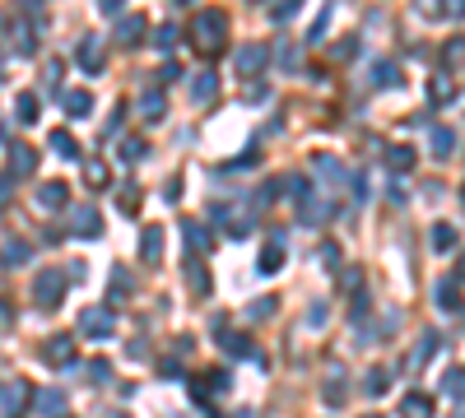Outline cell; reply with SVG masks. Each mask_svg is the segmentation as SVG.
I'll return each mask as SVG.
<instances>
[{
    "mask_svg": "<svg viewBox=\"0 0 465 418\" xmlns=\"http://www.w3.org/2000/svg\"><path fill=\"white\" fill-rule=\"evenodd\" d=\"M10 321H15V311H10L5 302H0V325H10Z\"/></svg>",
    "mask_w": 465,
    "mask_h": 418,
    "instance_id": "bcb514c9",
    "label": "cell"
},
{
    "mask_svg": "<svg viewBox=\"0 0 465 418\" xmlns=\"http://www.w3.org/2000/svg\"><path fill=\"white\" fill-rule=\"evenodd\" d=\"M387 163L396 172H409V168H414V149H409V144H396V149L387 154Z\"/></svg>",
    "mask_w": 465,
    "mask_h": 418,
    "instance_id": "83f0119b",
    "label": "cell"
},
{
    "mask_svg": "<svg viewBox=\"0 0 465 418\" xmlns=\"http://www.w3.org/2000/svg\"><path fill=\"white\" fill-rule=\"evenodd\" d=\"M298 56H303V51H294V46H279V61H284V65H298Z\"/></svg>",
    "mask_w": 465,
    "mask_h": 418,
    "instance_id": "f6af8a7d",
    "label": "cell"
},
{
    "mask_svg": "<svg viewBox=\"0 0 465 418\" xmlns=\"http://www.w3.org/2000/svg\"><path fill=\"white\" fill-rule=\"evenodd\" d=\"M326 214H335V204H316V200H303V223H321Z\"/></svg>",
    "mask_w": 465,
    "mask_h": 418,
    "instance_id": "4dcf8cb0",
    "label": "cell"
},
{
    "mask_svg": "<svg viewBox=\"0 0 465 418\" xmlns=\"http://www.w3.org/2000/svg\"><path fill=\"white\" fill-rule=\"evenodd\" d=\"M186 284H191V293H210V275H205V265L201 261H186Z\"/></svg>",
    "mask_w": 465,
    "mask_h": 418,
    "instance_id": "cb8c5ba5",
    "label": "cell"
},
{
    "mask_svg": "<svg viewBox=\"0 0 465 418\" xmlns=\"http://www.w3.org/2000/svg\"><path fill=\"white\" fill-rule=\"evenodd\" d=\"M321 395H326L330 404H344V400H349V386H344L340 376H335V381H326V390H321Z\"/></svg>",
    "mask_w": 465,
    "mask_h": 418,
    "instance_id": "d6a6232c",
    "label": "cell"
},
{
    "mask_svg": "<svg viewBox=\"0 0 465 418\" xmlns=\"http://www.w3.org/2000/svg\"><path fill=\"white\" fill-rule=\"evenodd\" d=\"M219 344H223V349H228L232 358H242V354H251V344H247V335H223V340H219Z\"/></svg>",
    "mask_w": 465,
    "mask_h": 418,
    "instance_id": "836d02e7",
    "label": "cell"
},
{
    "mask_svg": "<svg viewBox=\"0 0 465 418\" xmlns=\"http://www.w3.org/2000/svg\"><path fill=\"white\" fill-rule=\"evenodd\" d=\"M28 242H5V247H0V261L5 265H28Z\"/></svg>",
    "mask_w": 465,
    "mask_h": 418,
    "instance_id": "484cf974",
    "label": "cell"
},
{
    "mask_svg": "<svg viewBox=\"0 0 465 418\" xmlns=\"http://www.w3.org/2000/svg\"><path fill=\"white\" fill-rule=\"evenodd\" d=\"M84 177H89V182L98 186V182H103V177H108V168H103V163H84Z\"/></svg>",
    "mask_w": 465,
    "mask_h": 418,
    "instance_id": "ab89813d",
    "label": "cell"
},
{
    "mask_svg": "<svg viewBox=\"0 0 465 418\" xmlns=\"http://www.w3.org/2000/svg\"><path fill=\"white\" fill-rule=\"evenodd\" d=\"M117 158H121V163H140V158H144V139H140V135L121 139V154H117Z\"/></svg>",
    "mask_w": 465,
    "mask_h": 418,
    "instance_id": "f546056e",
    "label": "cell"
},
{
    "mask_svg": "<svg viewBox=\"0 0 465 418\" xmlns=\"http://www.w3.org/2000/svg\"><path fill=\"white\" fill-rule=\"evenodd\" d=\"M28 404H33V386H28V381H10V386L0 390V409H5L10 418H19Z\"/></svg>",
    "mask_w": 465,
    "mask_h": 418,
    "instance_id": "8992f818",
    "label": "cell"
},
{
    "mask_svg": "<svg viewBox=\"0 0 465 418\" xmlns=\"http://www.w3.org/2000/svg\"><path fill=\"white\" fill-rule=\"evenodd\" d=\"M154 37H158V42H154V46H163V51H168V46H172V42H177V24H163V28H158V33H154Z\"/></svg>",
    "mask_w": 465,
    "mask_h": 418,
    "instance_id": "8d00e7d4",
    "label": "cell"
},
{
    "mask_svg": "<svg viewBox=\"0 0 465 418\" xmlns=\"http://www.w3.org/2000/svg\"><path fill=\"white\" fill-rule=\"evenodd\" d=\"M46 149H56V154L70 158V163L79 158V144H75V135H70V130H51V135H46Z\"/></svg>",
    "mask_w": 465,
    "mask_h": 418,
    "instance_id": "ffe728a7",
    "label": "cell"
},
{
    "mask_svg": "<svg viewBox=\"0 0 465 418\" xmlns=\"http://www.w3.org/2000/svg\"><path fill=\"white\" fill-rule=\"evenodd\" d=\"M363 390H368L372 400H382V395H387V390H391V376H387V372H382V367H372L368 376H363Z\"/></svg>",
    "mask_w": 465,
    "mask_h": 418,
    "instance_id": "d4e9b609",
    "label": "cell"
},
{
    "mask_svg": "<svg viewBox=\"0 0 465 418\" xmlns=\"http://www.w3.org/2000/svg\"><path fill=\"white\" fill-rule=\"evenodd\" d=\"M223 33H228V19H223V10H196V19H191V37L201 42V51H219Z\"/></svg>",
    "mask_w": 465,
    "mask_h": 418,
    "instance_id": "6da1fadb",
    "label": "cell"
},
{
    "mask_svg": "<svg viewBox=\"0 0 465 418\" xmlns=\"http://www.w3.org/2000/svg\"><path fill=\"white\" fill-rule=\"evenodd\" d=\"M437 307H442V311H461V293H456V284H447V279L437 284Z\"/></svg>",
    "mask_w": 465,
    "mask_h": 418,
    "instance_id": "4316f807",
    "label": "cell"
},
{
    "mask_svg": "<svg viewBox=\"0 0 465 418\" xmlns=\"http://www.w3.org/2000/svg\"><path fill=\"white\" fill-rule=\"evenodd\" d=\"M108 376H112L108 358H93V363H89V381H108Z\"/></svg>",
    "mask_w": 465,
    "mask_h": 418,
    "instance_id": "d590c367",
    "label": "cell"
},
{
    "mask_svg": "<svg viewBox=\"0 0 465 418\" xmlns=\"http://www.w3.org/2000/svg\"><path fill=\"white\" fill-rule=\"evenodd\" d=\"M112 325H117V311L112 307H84L79 311V335H84V340H112Z\"/></svg>",
    "mask_w": 465,
    "mask_h": 418,
    "instance_id": "3957f363",
    "label": "cell"
},
{
    "mask_svg": "<svg viewBox=\"0 0 465 418\" xmlns=\"http://www.w3.org/2000/svg\"><path fill=\"white\" fill-rule=\"evenodd\" d=\"M270 15H275L279 24H284V19H294V15H298V5H294V0H284V5H275V10H270Z\"/></svg>",
    "mask_w": 465,
    "mask_h": 418,
    "instance_id": "74e56055",
    "label": "cell"
},
{
    "mask_svg": "<svg viewBox=\"0 0 465 418\" xmlns=\"http://www.w3.org/2000/svg\"><path fill=\"white\" fill-rule=\"evenodd\" d=\"M61 107H65V116H89L93 112V93L89 89H70V93H61Z\"/></svg>",
    "mask_w": 465,
    "mask_h": 418,
    "instance_id": "5bb4252c",
    "label": "cell"
},
{
    "mask_svg": "<svg viewBox=\"0 0 465 418\" xmlns=\"http://www.w3.org/2000/svg\"><path fill=\"white\" fill-rule=\"evenodd\" d=\"M37 354H42L46 367H65V372H70V367H75V335H51Z\"/></svg>",
    "mask_w": 465,
    "mask_h": 418,
    "instance_id": "277c9868",
    "label": "cell"
},
{
    "mask_svg": "<svg viewBox=\"0 0 465 418\" xmlns=\"http://www.w3.org/2000/svg\"><path fill=\"white\" fill-rule=\"evenodd\" d=\"M354 51H358V42H354V37H340V46H335V56H340V61H349Z\"/></svg>",
    "mask_w": 465,
    "mask_h": 418,
    "instance_id": "60d3db41",
    "label": "cell"
},
{
    "mask_svg": "<svg viewBox=\"0 0 465 418\" xmlns=\"http://www.w3.org/2000/svg\"><path fill=\"white\" fill-rule=\"evenodd\" d=\"M400 418H433V400L423 390H409L400 400Z\"/></svg>",
    "mask_w": 465,
    "mask_h": 418,
    "instance_id": "9a60e30c",
    "label": "cell"
},
{
    "mask_svg": "<svg viewBox=\"0 0 465 418\" xmlns=\"http://www.w3.org/2000/svg\"><path fill=\"white\" fill-rule=\"evenodd\" d=\"M70 228H75L79 237H98V232H103V214H98L93 204H75V209H70Z\"/></svg>",
    "mask_w": 465,
    "mask_h": 418,
    "instance_id": "52a82bcc",
    "label": "cell"
},
{
    "mask_svg": "<svg viewBox=\"0 0 465 418\" xmlns=\"http://www.w3.org/2000/svg\"><path fill=\"white\" fill-rule=\"evenodd\" d=\"M433 247H437V251L456 247V228H451V223H433Z\"/></svg>",
    "mask_w": 465,
    "mask_h": 418,
    "instance_id": "1f68e13d",
    "label": "cell"
},
{
    "mask_svg": "<svg viewBox=\"0 0 465 418\" xmlns=\"http://www.w3.org/2000/svg\"><path fill=\"white\" fill-rule=\"evenodd\" d=\"M37 112H42V103H37V93H33V89H24V93L15 98V121L33 125V121H37Z\"/></svg>",
    "mask_w": 465,
    "mask_h": 418,
    "instance_id": "2e32d148",
    "label": "cell"
},
{
    "mask_svg": "<svg viewBox=\"0 0 465 418\" xmlns=\"http://www.w3.org/2000/svg\"><path fill=\"white\" fill-rule=\"evenodd\" d=\"M428 93H433V103H451V84H442V79H437Z\"/></svg>",
    "mask_w": 465,
    "mask_h": 418,
    "instance_id": "b9f144b4",
    "label": "cell"
},
{
    "mask_svg": "<svg viewBox=\"0 0 465 418\" xmlns=\"http://www.w3.org/2000/svg\"><path fill=\"white\" fill-rule=\"evenodd\" d=\"M442 390H447L451 400H465V367L447 372V376H442Z\"/></svg>",
    "mask_w": 465,
    "mask_h": 418,
    "instance_id": "f1b7e54d",
    "label": "cell"
},
{
    "mask_svg": "<svg viewBox=\"0 0 465 418\" xmlns=\"http://www.w3.org/2000/svg\"><path fill=\"white\" fill-rule=\"evenodd\" d=\"M232 61H237V75H261L265 70V61H270V46L265 42H247V46H237V56H232Z\"/></svg>",
    "mask_w": 465,
    "mask_h": 418,
    "instance_id": "5b68a950",
    "label": "cell"
},
{
    "mask_svg": "<svg viewBox=\"0 0 465 418\" xmlns=\"http://www.w3.org/2000/svg\"><path fill=\"white\" fill-rule=\"evenodd\" d=\"M316 261H321L326 270H335V265H340V247H330V242H321V247H316Z\"/></svg>",
    "mask_w": 465,
    "mask_h": 418,
    "instance_id": "e575fe53",
    "label": "cell"
},
{
    "mask_svg": "<svg viewBox=\"0 0 465 418\" xmlns=\"http://www.w3.org/2000/svg\"><path fill=\"white\" fill-rule=\"evenodd\" d=\"M140 256H144L149 265L163 256V228H154V223H149V228L140 232Z\"/></svg>",
    "mask_w": 465,
    "mask_h": 418,
    "instance_id": "ac0fdd59",
    "label": "cell"
},
{
    "mask_svg": "<svg viewBox=\"0 0 465 418\" xmlns=\"http://www.w3.org/2000/svg\"><path fill=\"white\" fill-rule=\"evenodd\" d=\"M70 204V186L65 182H42L37 186V209H65Z\"/></svg>",
    "mask_w": 465,
    "mask_h": 418,
    "instance_id": "30bf717a",
    "label": "cell"
},
{
    "mask_svg": "<svg viewBox=\"0 0 465 418\" xmlns=\"http://www.w3.org/2000/svg\"><path fill=\"white\" fill-rule=\"evenodd\" d=\"M37 172V149L33 144H15L10 149V177H33Z\"/></svg>",
    "mask_w": 465,
    "mask_h": 418,
    "instance_id": "8fae6325",
    "label": "cell"
},
{
    "mask_svg": "<svg viewBox=\"0 0 465 418\" xmlns=\"http://www.w3.org/2000/svg\"><path fill=\"white\" fill-rule=\"evenodd\" d=\"M372 84H377V89H396V84H400V65L396 61H377L372 65Z\"/></svg>",
    "mask_w": 465,
    "mask_h": 418,
    "instance_id": "44dd1931",
    "label": "cell"
},
{
    "mask_svg": "<svg viewBox=\"0 0 465 418\" xmlns=\"http://www.w3.org/2000/svg\"><path fill=\"white\" fill-rule=\"evenodd\" d=\"M144 33H149V24H144L140 15H121V19H117V42H121V46H140Z\"/></svg>",
    "mask_w": 465,
    "mask_h": 418,
    "instance_id": "7c38bea8",
    "label": "cell"
},
{
    "mask_svg": "<svg viewBox=\"0 0 465 418\" xmlns=\"http://www.w3.org/2000/svg\"><path fill=\"white\" fill-rule=\"evenodd\" d=\"M270 311H275V297H261V302L251 307V321H261V316H270Z\"/></svg>",
    "mask_w": 465,
    "mask_h": 418,
    "instance_id": "f35d334b",
    "label": "cell"
},
{
    "mask_svg": "<svg viewBox=\"0 0 465 418\" xmlns=\"http://www.w3.org/2000/svg\"><path fill=\"white\" fill-rule=\"evenodd\" d=\"M65 297V270H37V279H33V302L42 311L61 307Z\"/></svg>",
    "mask_w": 465,
    "mask_h": 418,
    "instance_id": "7a4b0ae2",
    "label": "cell"
},
{
    "mask_svg": "<svg viewBox=\"0 0 465 418\" xmlns=\"http://www.w3.org/2000/svg\"><path fill=\"white\" fill-rule=\"evenodd\" d=\"M256 270H261V275H279V270H284V247H279V242H270V247L261 251Z\"/></svg>",
    "mask_w": 465,
    "mask_h": 418,
    "instance_id": "7402d4cb",
    "label": "cell"
},
{
    "mask_svg": "<svg viewBox=\"0 0 465 418\" xmlns=\"http://www.w3.org/2000/svg\"><path fill=\"white\" fill-rule=\"evenodd\" d=\"M140 112H144V121H163V112H168V98H163V89H144V98H140Z\"/></svg>",
    "mask_w": 465,
    "mask_h": 418,
    "instance_id": "e0dca14e",
    "label": "cell"
},
{
    "mask_svg": "<svg viewBox=\"0 0 465 418\" xmlns=\"http://www.w3.org/2000/svg\"><path fill=\"white\" fill-rule=\"evenodd\" d=\"M10 200V182H0V204Z\"/></svg>",
    "mask_w": 465,
    "mask_h": 418,
    "instance_id": "c3c4849f",
    "label": "cell"
},
{
    "mask_svg": "<svg viewBox=\"0 0 465 418\" xmlns=\"http://www.w3.org/2000/svg\"><path fill=\"white\" fill-rule=\"evenodd\" d=\"M98 10H103V15H108V19H121V0H103Z\"/></svg>",
    "mask_w": 465,
    "mask_h": 418,
    "instance_id": "7bdbcfd3",
    "label": "cell"
},
{
    "mask_svg": "<svg viewBox=\"0 0 465 418\" xmlns=\"http://www.w3.org/2000/svg\"><path fill=\"white\" fill-rule=\"evenodd\" d=\"M428 144H433V158H451L456 154V130H451V125H433V139H428Z\"/></svg>",
    "mask_w": 465,
    "mask_h": 418,
    "instance_id": "d6986e66",
    "label": "cell"
},
{
    "mask_svg": "<svg viewBox=\"0 0 465 418\" xmlns=\"http://www.w3.org/2000/svg\"><path fill=\"white\" fill-rule=\"evenodd\" d=\"M205 376H210V386L214 390H228V372H205Z\"/></svg>",
    "mask_w": 465,
    "mask_h": 418,
    "instance_id": "ee69618b",
    "label": "cell"
},
{
    "mask_svg": "<svg viewBox=\"0 0 465 418\" xmlns=\"http://www.w3.org/2000/svg\"><path fill=\"white\" fill-rule=\"evenodd\" d=\"M372 418H377V414H372Z\"/></svg>",
    "mask_w": 465,
    "mask_h": 418,
    "instance_id": "681fc988",
    "label": "cell"
},
{
    "mask_svg": "<svg viewBox=\"0 0 465 418\" xmlns=\"http://www.w3.org/2000/svg\"><path fill=\"white\" fill-rule=\"evenodd\" d=\"M182 237H186V247H196V251H210V247H214V237H210V228H205V223H186Z\"/></svg>",
    "mask_w": 465,
    "mask_h": 418,
    "instance_id": "603a6c76",
    "label": "cell"
},
{
    "mask_svg": "<svg viewBox=\"0 0 465 418\" xmlns=\"http://www.w3.org/2000/svg\"><path fill=\"white\" fill-rule=\"evenodd\" d=\"M191 103H210V98H214L219 93V75L214 70H201V75H191Z\"/></svg>",
    "mask_w": 465,
    "mask_h": 418,
    "instance_id": "4fadbf2b",
    "label": "cell"
},
{
    "mask_svg": "<svg viewBox=\"0 0 465 418\" xmlns=\"http://www.w3.org/2000/svg\"><path fill=\"white\" fill-rule=\"evenodd\" d=\"M456 279H461V284H465V256H461V261H456Z\"/></svg>",
    "mask_w": 465,
    "mask_h": 418,
    "instance_id": "7dc6e473",
    "label": "cell"
},
{
    "mask_svg": "<svg viewBox=\"0 0 465 418\" xmlns=\"http://www.w3.org/2000/svg\"><path fill=\"white\" fill-rule=\"evenodd\" d=\"M33 414H42V418H61L65 414V395L61 390H33Z\"/></svg>",
    "mask_w": 465,
    "mask_h": 418,
    "instance_id": "9c48e42d",
    "label": "cell"
},
{
    "mask_svg": "<svg viewBox=\"0 0 465 418\" xmlns=\"http://www.w3.org/2000/svg\"><path fill=\"white\" fill-rule=\"evenodd\" d=\"M75 61H79V70H84V75H98V70H103V61H108V56H103V42H98V37H84V42L75 46Z\"/></svg>",
    "mask_w": 465,
    "mask_h": 418,
    "instance_id": "ba28073f",
    "label": "cell"
}]
</instances>
